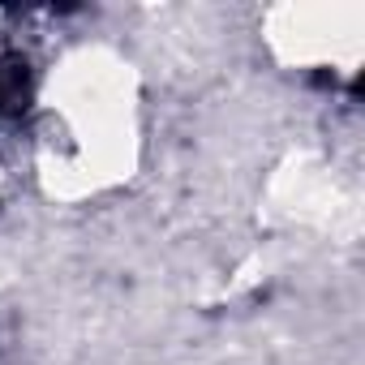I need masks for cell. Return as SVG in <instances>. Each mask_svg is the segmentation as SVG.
Wrapping results in <instances>:
<instances>
[]
</instances>
